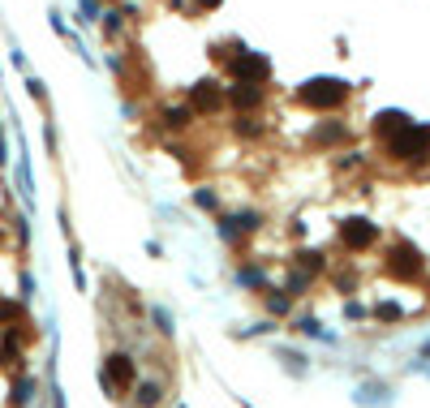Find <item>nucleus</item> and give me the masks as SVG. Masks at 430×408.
<instances>
[{
    "label": "nucleus",
    "instance_id": "1",
    "mask_svg": "<svg viewBox=\"0 0 430 408\" xmlns=\"http://www.w3.org/2000/svg\"><path fill=\"white\" fill-rule=\"evenodd\" d=\"M348 82H340V78H310L306 86L297 91V104L301 108H314V112H336V108H344L348 104Z\"/></svg>",
    "mask_w": 430,
    "mask_h": 408
},
{
    "label": "nucleus",
    "instance_id": "2",
    "mask_svg": "<svg viewBox=\"0 0 430 408\" xmlns=\"http://www.w3.org/2000/svg\"><path fill=\"white\" fill-rule=\"evenodd\" d=\"M387 150H392L396 159H426V155H430V130L409 120V125H404V130L387 142Z\"/></svg>",
    "mask_w": 430,
    "mask_h": 408
},
{
    "label": "nucleus",
    "instance_id": "3",
    "mask_svg": "<svg viewBox=\"0 0 430 408\" xmlns=\"http://www.w3.org/2000/svg\"><path fill=\"white\" fill-rule=\"evenodd\" d=\"M340 237H344V245H348V249H366L370 241H378V228H374L370 219H358V215H353V219H344Z\"/></svg>",
    "mask_w": 430,
    "mask_h": 408
},
{
    "label": "nucleus",
    "instance_id": "4",
    "mask_svg": "<svg viewBox=\"0 0 430 408\" xmlns=\"http://www.w3.org/2000/svg\"><path fill=\"white\" fill-rule=\"evenodd\" d=\"M387 271H392L396 279H413V275L422 271L417 249H413V245H396V249H392V258H387Z\"/></svg>",
    "mask_w": 430,
    "mask_h": 408
},
{
    "label": "nucleus",
    "instance_id": "5",
    "mask_svg": "<svg viewBox=\"0 0 430 408\" xmlns=\"http://www.w3.org/2000/svg\"><path fill=\"white\" fill-rule=\"evenodd\" d=\"M229 69H233V78H241V82H259V78H267V61L241 52V47H237V56H233Z\"/></svg>",
    "mask_w": 430,
    "mask_h": 408
},
{
    "label": "nucleus",
    "instance_id": "6",
    "mask_svg": "<svg viewBox=\"0 0 430 408\" xmlns=\"http://www.w3.org/2000/svg\"><path fill=\"white\" fill-rule=\"evenodd\" d=\"M190 104H194V112H220L224 108V91L215 82H198L190 91Z\"/></svg>",
    "mask_w": 430,
    "mask_h": 408
},
{
    "label": "nucleus",
    "instance_id": "7",
    "mask_svg": "<svg viewBox=\"0 0 430 408\" xmlns=\"http://www.w3.org/2000/svg\"><path fill=\"white\" fill-rule=\"evenodd\" d=\"M404 125H409V116H404V112H383V116L374 120V138L392 142V138H396V134L404 130Z\"/></svg>",
    "mask_w": 430,
    "mask_h": 408
},
{
    "label": "nucleus",
    "instance_id": "8",
    "mask_svg": "<svg viewBox=\"0 0 430 408\" xmlns=\"http://www.w3.org/2000/svg\"><path fill=\"white\" fill-rule=\"evenodd\" d=\"M108 378H112V387H125V382H134V361L130 356H108Z\"/></svg>",
    "mask_w": 430,
    "mask_h": 408
},
{
    "label": "nucleus",
    "instance_id": "9",
    "mask_svg": "<svg viewBox=\"0 0 430 408\" xmlns=\"http://www.w3.org/2000/svg\"><path fill=\"white\" fill-rule=\"evenodd\" d=\"M229 104H233V108H241V112H254V108H259V91L249 86V82H245V86H233Z\"/></svg>",
    "mask_w": 430,
    "mask_h": 408
},
{
    "label": "nucleus",
    "instance_id": "10",
    "mask_svg": "<svg viewBox=\"0 0 430 408\" xmlns=\"http://www.w3.org/2000/svg\"><path fill=\"white\" fill-rule=\"evenodd\" d=\"M198 207H202V211H211V207H215V194L202 189V194H198Z\"/></svg>",
    "mask_w": 430,
    "mask_h": 408
},
{
    "label": "nucleus",
    "instance_id": "11",
    "mask_svg": "<svg viewBox=\"0 0 430 408\" xmlns=\"http://www.w3.org/2000/svg\"><path fill=\"white\" fill-rule=\"evenodd\" d=\"M155 395H160V387H142V395H138V400H142V404H155Z\"/></svg>",
    "mask_w": 430,
    "mask_h": 408
},
{
    "label": "nucleus",
    "instance_id": "12",
    "mask_svg": "<svg viewBox=\"0 0 430 408\" xmlns=\"http://www.w3.org/2000/svg\"><path fill=\"white\" fill-rule=\"evenodd\" d=\"M220 5V0H198V9H215Z\"/></svg>",
    "mask_w": 430,
    "mask_h": 408
},
{
    "label": "nucleus",
    "instance_id": "13",
    "mask_svg": "<svg viewBox=\"0 0 430 408\" xmlns=\"http://www.w3.org/2000/svg\"><path fill=\"white\" fill-rule=\"evenodd\" d=\"M426 356H430V344H426Z\"/></svg>",
    "mask_w": 430,
    "mask_h": 408
}]
</instances>
